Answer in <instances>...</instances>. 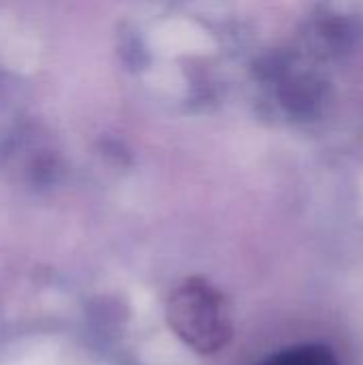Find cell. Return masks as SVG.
<instances>
[{
  "instance_id": "cell-2",
  "label": "cell",
  "mask_w": 363,
  "mask_h": 365,
  "mask_svg": "<svg viewBox=\"0 0 363 365\" xmlns=\"http://www.w3.org/2000/svg\"><path fill=\"white\" fill-rule=\"evenodd\" d=\"M261 365H340V361L329 346L300 344L272 355Z\"/></svg>"
},
{
  "instance_id": "cell-1",
  "label": "cell",
  "mask_w": 363,
  "mask_h": 365,
  "mask_svg": "<svg viewBox=\"0 0 363 365\" xmlns=\"http://www.w3.org/2000/svg\"><path fill=\"white\" fill-rule=\"evenodd\" d=\"M167 321L171 331L201 355L218 353L233 336L225 295L203 278H188L169 295Z\"/></svg>"
}]
</instances>
